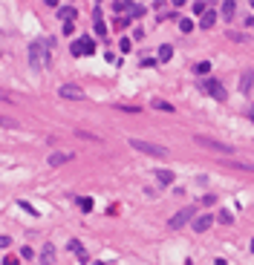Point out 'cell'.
<instances>
[{
	"mask_svg": "<svg viewBox=\"0 0 254 265\" xmlns=\"http://www.w3.org/2000/svg\"><path fill=\"white\" fill-rule=\"evenodd\" d=\"M222 165H225V167H234V170H246V173H254V162H240V159H225Z\"/></svg>",
	"mask_w": 254,
	"mask_h": 265,
	"instance_id": "9c48e42d",
	"label": "cell"
},
{
	"mask_svg": "<svg viewBox=\"0 0 254 265\" xmlns=\"http://www.w3.org/2000/svg\"><path fill=\"white\" fill-rule=\"evenodd\" d=\"M214 20H217V12H205V17H203V29H211V26H214Z\"/></svg>",
	"mask_w": 254,
	"mask_h": 265,
	"instance_id": "4fadbf2b",
	"label": "cell"
},
{
	"mask_svg": "<svg viewBox=\"0 0 254 265\" xmlns=\"http://www.w3.org/2000/svg\"><path fill=\"white\" fill-rule=\"evenodd\" d=\"M9 245V236H0V248H6Z\"/></svg>",
	"mask_w": 254,
	"mask_h": 265,
	"instance_id": "83f0119b",
	"label": "cell"
},
{
	"mask_svg": "<svg viewBox=\"0 0 254 265\" xmlns=\"http://www.w3.org/2000/svg\"><path fill=\"white\" fill-rule=\"evenodd\" d=\"M179 29H182V32H191V29H194V20L182 17V20H179Z\"/></svg>",
	"mask_w": 254,
	"mask_h": 265,
	"instance_id": "44dd1931",
	"label": "cell"
},
{
	"mask_svg": "<svg viewBox=\"0 0 254 265\" xmlns=\"http://www.w3.org/2000/svg\"><path fill=\"white\" fill-rule=\"evenodd\" d=\"M188 219H194V208H182V211H179V214L176 216H170V228H173V231H176V228H182V225H185Z\"/></svg>",
	"mask_w": 254,
	"mask_h": 265,
	"instance_id": "52a82bcc",
	"label": "cell"
},
{
	"mask_svg": "<svg viewBox=\"0 0 254 265\" xmlns=\"http://www.w3.org/2000/svg\"><path fill=\"white\" fill-rule=\"evenodd\" d=\"M58 92H61V98H69V101H81V98H84V89L75 87V84H61Z\"/></svg>",
	"mask_w": 254,
	"mask_h": 265,
	"instance_id": "5b68a950",
	"label": "cell"
},
{
	"mask_svg": "<svg viewBox=\"0 0 254 265\" xmlns=\"http://www.w3.org/2000/svg\"><path fill=\"white\" fill-rule=\"evenodd\" d=\"M153 107H156V110H165V113H173V104H168V101H156Z\"/></svg>",
	"mask_w": 254,
	"mask_h": 265,
	"instance_id": "d6986e66",
	"label": "cell"
},
{
	"mask_svg": "<svg viewBox=\"0 0 254 265\" xmlns=\"http://www.w3.org/2000/svg\"><path fill=\"white\" fill-rule=\"evenodd\" d=\"M240 89H243V92H249V89H252V72H246V75H243V84H240Z\"/></svg>",
	"mask_w": 254,
	"mask_h": 265,
	"instance_id": "e0dca14e",
	"label": "cell"
},
{
	"mask_svg": "<svg viewBox=\"0 0 254 265\" xmlns=\"http://www.w3.org/2000/svg\"><path fill=\"white\" fill-rule=\"evenodd\" d=\"M96 32H99V38L107 35V26H104V20H102V9H96Z\"/></svg>",
	"mask_w": 254,
	"mask_h": 265,
	"instance_id": "7c38bea8",
	"label": "cell"
},
{
	"mask_svg": "<svg viewBox=\"0 0 254 265\" xmlns=\"http://www.w3.org/2000/svg\"><path fill=\"white\" fill-rule=\"evenodd\" d=\"M203 89L205 92H211L217 101H225V87H222L220 81H214V78H211V81H203Z\"/></svg>",
	"mask_w": 254,
	"mask_h": 265,
	"instance_id": "8992f818",
	"label": "cell"
},
{
	"mask_svg": "<svg viewBox=\"0 0 254 265\" xmlns=\"http://www.w3.org/2000/svg\"><path fill=\"white\" fill-rule=\"evenodd\" d=\"M231 219H234V216L228 214V211H222L220 214V222H225V225H231Z\"/></svg>",
	"mask_w": 254,
	"mask_h": 265,
	"instance_id": "484cf974",
	"label": "cell"
},
{
	"mask_svg": "<svg viewBox=\"0 0 254 265\" xmlns=\"http://www.w3.org/2000/svg\"><path fill=\"white\" fill-rule=\"evenodd\" d=\"M211 222H214V219H211V216H200V219H194V231H208V228H211Z\"/></svg>",
	"mask_w": 254,
	"mask_h": 265,
	"instance_id": "30bf717a",
	"label": "cell"
},
{
	"mask_svg": "<svg viewBox=\"0 0 254 265\" xmlns=\"http://www.w3.org/2000/svg\"><path fill=\"white\" fill-rule=\"evenodd\" d=\"M72 159H75V153H50V159H47V162H50L52 167H58V165L72 162Z\"/></svg>",
	"mask_w": 254,
	"mask_h": 265,
	"instance_id": "ba28073f",
	"label": "cell"
},
{
	"mask_svg": "<svg viewBox=\"0 0 254 265\" xmlns=\"http://www.w3.org/2000/svg\"><path fill=\"white\" fill-rule=\"evenodd\" d=\"M69 251H72V254H78V257L84 260V248H81V242H69Z\"/></svg>",
	"mask_w": 254,
	"mask_h": 265,
	"instance_id": "7402d4cb",
	"label": "cell"
},
{
	"mask_svg": "<svg viewBox=\"0 0 254 265\" xmlns=\"http://www.w3.org/2000/svg\"><path fill=\"white\" fill-rule=\"evenodd\" d=\"M119 110H124V113H139V107H130V104H121Z\"/></svg>",
	"mask_w": 254,
	"mask_h": 265,
	"instance_id": "4316f807",
	"label": "cell"
},
{
	"mask_svg": "<svg viewBox=\"0 0 254 265\" xmlns=\"http://www.w3.org/2000/svg\"><path fill=\"white\" fill-rule=\"evenodd\" d=\"M208 69H211V64H208V61H203V64H197V72H200V75H205Z\"/></svg>",
	"mask_w": 254,
	"mask_h": 265,
	"instance_id": "d4e9b609",
	"label": "cell"
},
{
	"mask_svg": "<svg viewBox=\"0 0 254 265\" xmlns=\"http://www.w3.org/2000/svg\"><path fill=\"white\" fill-rule=\"evenodd\" d=\"M75 135H81L87 141H99V135H90V132H84V130H75Z\"/></svg>",
	"mask_w": 254,
	"mask_h": 265,
	"instance_id": "cb8c5ba5",
	"label": "cell"
},
{
	"mask_svg": "<svg viewBox=\"0 0 254 265\" xmlns=\"http://www.w3.org/2000/svg\"><path fill=\"white\" fill-rule=\"evenodd\" d=\"M252 251H254V242H252Z\"/></svg>",
	"mask_w": 254,
	"mask_h": 265,
	"instance_id": "f1b7e54d",
	"label": "cell"
},
{
	"mask_svg": "<svg viewBox=\"0 0 254 265\" xmlns=\"http://www.w3.org/2000/svg\"><path fill=\"white\" fill-rule=\"evenodd\" d=\"M194 141H197V144H203V147L217 150V153H234V147H231V144H222V141H217V138H208V135H194Z\"/></svg>",
	"mask_w": 254,
	"mask_h": 265,
	"instance_id": "3957f363",
	"label": "cell"
},
{
	"mask_svg": "<svg viewBox=\"0 0 254 265\" xmlns=\"http://www.w3.org/2000/svg\"><path fill=\"white\" fill-rule=\"evenodd\" d=\"M75 15H78V12H75L72 6H61V9H58V17H61L64 23H69V20H72V17H75Z\"/></svg>",
	"mask_w": 254,
	"mask_h": 265,
	"instance_id": "8fae6325",
	"label": "cell"
},
{
	"mask_svg": "<svg viewBox=\"0 0 254 265\" xmlns=\"http://www.w3.org/2000/svg\"><path fill=\"white\" fill-rule=\"evenodd\" d=\"M170 55H173V46H168V44H165V46H159V58H162V61H168Z\"/></svg>",
	"mask_w": 254,
	"mask_h": 265,
	"instance_id": "2e32d148",
	"label": "cell"
},
{
	"mask_svg": "<svg viewBox=\"0 0 254 265\" xmlns=\"http://www.w3.org/2000/svg\"><path fill=\"white\" fill-rule=\"evenodd\" d=\"M78 208H81L84 214H87V211H93V199H90V196H81V199H78Z\"/></svg>",
	"mask_w": 254,
	"mask_h": 265,
	"instance_id": "9a60e30c",
	"label": "cell"
},
{
	"mask_svg": "<svg viewBox=\"0 0 254 265\" xmlns=\"http://www.w3.org/2000/svg\"><path fill=\"white\" fill-rule=\"evenodd\" d=\"M96 52V41L93 38H81V41H75L72 44V55L78 58V55H93Z\"/></svg>",
	"mask_w": 254,
	"mask_h": 265,
	"instance_id": "277c9868",
	"label": "cell"
},
{
	"mask_svg": "<svg viewBox=\"0 0 254 265\" xmlns=\"http://www.w3.org/2000/svg\"><path fill=\"white\" fill-rule=\"evenodd\" d=\"M222 15H225V17L234 15V3H231V0H228V3H222Z\"/></svg>",
	"mask_w": 254,
	"mask_h": 265,
	"instance_id": "603a6c76",
	"label": "cell"
},
{
	"mask_svg": "<svg viewBox=\"0 0 254 265\" xmlns=\"http://www.w3.org/2000/svg\"><path fill=\"white\" fill-rule=\"evenodd\" d=\"M130 15H133V17H142V15H145V6H139V3H130Z\"/></svg>",
	"mask_w": 254,
	"mask_h": 265,
	"instance_id": "ac0fdd59",
	"label": "cell"
},
{
	"mask_svg": "<svg viewBox=\"0 0 254 265\" xmlns=\"http://www.w3.org/2000/svg\"><path fill=\"white\" fill-rule=\"evenodd\" d=\"M156 176H159V182H162V184H170V182H173V173H170V170H159Z\"/></svg>",
	"mask_w": 254,
	"mask_h": 265,
	"instance_id": "5bb4252c",
	"label": "cell"
},
{
	"mask_svg": "<svg viewBox=\"0 0 254 265\" xmlns=\"http://www.w3.org/2000/svg\"><path fill=\"white\" fill-rule=\"evenodd\" d=\"M0 127H12V130H15V127H17V121H15V118H6V116H0Z\"/></svg>",
	"mask_w": 254,
	"mask_h": 265,
	"instance_id": "ffe728a7",
	"label": "cell"
},
{
	"mask_svg": "<svg viewBox=\"0 0 254 265\" xmlns=\"http://www.w3.org/2000/svg\"><path fill=\"white\" fill-rule=\"evenodd\" d=\"M130 147L139 150V153H148V156H168V147L153 144V141H142V138H130Z\"/></svg>",
	"mask_w": 254,
	"mask_h": 265,
	"instance_id": "6da1fadb",
	"label": "cell"
},
{
	"mask_svg": "<svg viewBox=\"0 0 254 265\" xmlns=\"http://www.w3.org/2000/svg\"><path fill=\"white\" fill-rule=\"evenodd\" d=\"M47 49H50V41H35L32 46H29V61H32L35 66L50 61V58H47Z\"/></svg>",
	"mask_w": 254,
	"mask_h": 265,
	"instance_id": "7a4b0ae2",
	"label": "cell"
}]
</instances>
